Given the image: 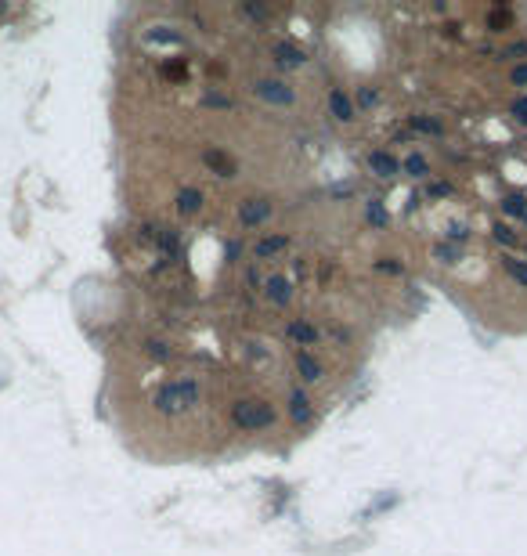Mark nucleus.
<instances>
[{
  "mask_svg": "<svg viewBox=\"0 0 527 556\" xmlns=\"http://www.w3.org/2000/svg\"><path fill=\"white\" fill-rule=\"evenodd\" d=\"M249 91L257 94L264 105H271V109H292V105H297V91H292L285 80L260 76V80H253V87H249Z\"/></svg>",
  "mask_w": 527,
  "mask_h": 556,
  "instance_id": "nucleus-3",
  "label": "nucleus"
},
{
  "mask_svg": "<svg viewBox=\"0 0 527 556\" xmlns=\"http://www.w3.org/2000/svg\"><path fill=\"white\" fill-rule=\"evenodd\" d=\"M502 271L513 278V282L520 286V289H527V261H520V256H510V253H502Z\"/></svg>",
  "mask_w": 527,
  "mask_h": 556,
  "instance_id": "nucleus-18",
  "label": "nucleus"
},
{
  "mask_svg": "<svg viewBox=\"0 0 527 556\" xmlns=\"http://www.w3.org/2000/svg\"><path fill=\"white\" fill-rule=\"evenodd\" d=\"M510 83L513 87H527V61H517V66L510 69Z\"/></svg>",
  "mask_w": 527,
  "mask_h": 556,
  "instance_id": "nucleus-25",
  "label": "nucleus"
},
{
  "mask_svg": "<svg viewBox=\"0 0 527 556\" xmlns=\"http://www.w3.org/2000/svg\"><path fill=\"white\" fill-rule=\"evenodd\" d=\"M365 224H369V228H376V231H387L390 213H387V206L379 203V199H369V203H365Z\"/></svg>",
  "mask_w": 527,
  "mask_h": 556,
  "instance_id": "nucleus-17",
  "label": "nucleus"
},
{
  "mask_svg": "<svg viewBox=\"0 0 527 556\" xmlns=\"http://www.w3.org/2000/svg\"><path fill=\"white\" fill-rule=\"evenodd\" d=\"M408 131L412 134H426V138H445V123L430 112H412L408 116Z\"/></svg>",
  "mask_w": 527,
  "mask_h": 556,
  "instance_id": "nucleus-15",
  "label": "nucleus"
},
{
  "mask_svg": "<svg viewBox=\"0 0 527 556\" xmlns=\"http://www.w3.org/2000/svg\"><path fill=\"white\" fill-rule=\"evenodd\" d=\"M282 332H285V339L297 351H307V347H314L322 339V329L311 322V318H289V322L282 325Z\"/></svg>",
  "mask_w": 527,
  "mask_h": 556,
  "instance_id": "nucleus-4",
  "label": "nucleus"
},
{
  "mask_svg": "<svg viewBox=\"0 0 527 556\" xmlns=\"http://www.w3.org/2000/svg\"><path fill=\"white\" fill-rule=\"evenodd\" d=\"M452 181H445V177H437V181H426V199H448L452 196Z\"/></svg>",
  "mask_w": 527,
  "mask_h": 556,
  "instance_id": "nucleus-22",
  "label": "nucleus"
},
{
  "mask_svg": "<svg viewBox=\"0 0 527 556\" xmlns=\"http://www.w3.org/2000/svg\"><path fill=\"white\" fill-rule=\"evenodd\" d=\"M524 253H527V242H524Z\"/></svg>",
  "mask_w": 527,
  "mask_h": 556,
  "instance_id": "nucleus-30",
  "label": "nucleus"
},
{
  "mask_svg": "<svg viewBox=\"0 0 527 556\" xmlns=\"http://www.w3.org/2000/svg\"><path fill=\"white\" fill-rule=\"evenodd\" d=\"M231 423H235L242 434H257V430H267V426H275V409H271L267 401L246 397V401H235V404H231Z\"/></svg>",
  "mask_w": 527,
  "mask_h": 556,
  "instance_id": "nucleus-2",
  "label": "nucleus"
},
{
  "mask_svg": "<svg viewBox=\"0 0 527 556\" xmlns=\"http://www.w3.org/2000/svg\"><path fill=\"white\" fill-rule=\"evenodd\" d=\"M289 419L292 423H300V426H307L311 419H314V401H311V394L307 390H289Z\"/></svg>",
  "mask_w": 527,
  "mask_h": 556,
  "instance_id": "nucleus-14",
  "label": "nucleus"
},
{
  "mask_svg": "<svg viewBox=\"0 0 527 556\" xmlns=\"http://www.w3.org/2000/svg\"><path fill=\"white\" fill-rule=\"evenodd\" d=\"M357 101H362L365 109H372V105L379 101V91L376 87H357Z\"/></svg>",
  "mask_w": 527,
  "mask_h": 556,
  "instance_id": "nucleus-27",
  "label": "nucleus"
},
{
  "mask_svg": "<svg viewBox=\"0 0 527 556\" xmlns=\"http://www.w3.org/2000/svg\"><path fill=\"white\" fill-rule=\"evenodd\" d=\"M437 256H440V261H448V264H452L455 256H459V249H455V246H448V242H440V246H437Z\"/></svg>",
  "mask_w": 527,
  "mask_h": 556,
  "instance_id": "nucleus-28",
  "label": "nucleus"
},
{
  "mask_svg": "<svg viewBox=\"0 0 527 556\" xmlns=\"http://www.w3.org/2000/svg\"><path fill=\"white\" fill-rule=\"evenodd\" d=\"M260 293H264V300H267L271 307H289L292 296H297V289H292V278H285V275H267L264 282H260Z\"/></svg>",
  "mask_w": 527,
  "mask_h": 556,
  "instance_id": "nucleus-7",
  "label": "nucleus"
},
{
  "mask_svg": "<svg viewBox=\"0 0 527 556\" xmlns=\"http://www.w3.org/2000/svg\"><path fill=\"white\" fill-rule=\"evenodd\" d=\"M199 379L195 376H177V379H166L156 387L152 394V409L156 416H166V419H177L184 416L192 404H199Z\"/></svg>",
  "mask_w": 527,
  "mask_h": 556,
  "instance_id": "nucleus-1",
  "label": "nucleus"
},
{
  "mask_svg": "<svg viewBox=\"0 0 527 556\" xmlns=\"http://www.w3.org/2000/svg\"><path fill=\"white\" fill-rule=\"evenodd\" d=\"M235 11H239L242 18H267V15H271V11H267L264 4H239Z\"/></svg>",
  "mask_w": 527,
  "mask_h": 556,
  "instance_id": "nucleus-24",
  "label": "nucleus"
},
{
  "mask_svg": "<svg viewBox=\"0 0 527 556\" xmlns=\"http://www.w3.org/2000/svg\"><path fill=\"white\" fill-rule=\"evenodd\" d=\"M365 166H369V174L376 181H390V177L401 174V159H397L394 152H387V148H372V152L365 156Z\"/></svg>",
  "mask_w": 527,
  "mask_h": 556,
  "instance_id": "nucleus-8",
  "label": "nucleus"
},
{
  "mask_svg": "<svg viewBox=\"0 0 527 556\" xmlns=\"http://www.w3.org/2000/svg\"><path fill=\"white\" fill-rule=\"evenodd\" d=\"M466 239H470L466 224H448V228H445V242H448V246H462Z\"/></svg>",
  "mask_w": 527,
  "mask_h": 556,
  "instance_id": "nucleus-23",
  "label": "nucleus"
},
{
  "mask_svg": "<svg viewBox=\"0 0 527 556\" xmlns=\"http://www.w3.org/2000/svg\"><path fill=\"white\" fill-rule=\"evenodd\" d=\"M267 54H271V66L275 69H282V73H292V69H300L304 66V51L292 44V40H271V47H267Z\"/></svg>",
  "mask_w": 527,
  "mask_h": 556,
  "instance_id": "nucleus-6",
  "label": "nucleus"
},
{
  "mask_svg": "<svg viewBox=\"0 0 527 556\" xmlns=\"http://www.w3.org/2000/svg\"><path fill=\"white\" fill-rule=\"evenodd\" d=\"M206 210V191H199V188H181L177 191V213L184 221H192V217H199V213Z\"/></svg>",
  "mask_w": 527,
  "mask_h": 556,
  "instance_id": "nucleus-12",
  "label": "nucleus"
},
{
  "mask_svg": "<svg viewBox=\"0 0 527 556\" xmlns=\"http://www.w3.org/2000/svg\"><path fill=\"white\" fill-rule=\"evenodd\" d=\"M401 170L408 177H415V181H430V159L423 156V152H412L405 163H401Z\"/></svg>",
  "mask_w": 527,
  "mask_h": 556,
  "instance_id": "nucleus-19",
  "label": "nucleus"
},
{
  "mask_svg": "<svg viewBox=\"0 0 527 556\" xmlns=\"http://www.w3.org/2000/svg\"><path fill=\"white\" fill-rule=\"evenodd\" d=\"M202 166L206 170H214L217 177H224V181H231V177H239V163L231 159L224 148H202Z\"/></svg>",
  "mask_w": 527,
  "mask_h": 556,
  "instance_id": "nucleus-9",
  "label": "nucleus"
},
{
  "mask_svg": "<svg viewBox=\"0 0 527 556\" xmlns=\"http://www.w3.org/2000/svg\"><path fill=\"white\" fill-rule=\"evenodd\" d=\"M513 119H520V123H527V98H520V101H513Z\"/></svg>",
  "mask_w": 527,
  "mask_h": 556,
  "instance_id": "nucleus-29",
  "label": "nucleus"
},
{
  "mask_svg": "<svg viewBox=\"0 0 527 556\" xmlns=\"http://www.w3.org/2000/svg\"><path fill=\"white\" fill-rule=\"evenodd\" d=\"M495 242L498 246H505V249H517V246H524V239H520V231L517 228H510V224H495Z\"/></svg>",
  "mask_w": 527,
  "mask_h": 556,
  "instance_id": "nucleus-21",
  "label": "nucleus"
},
{
  "mask_svg": "<svg viewBox=\"0 0 527 556\" xmlns=\"http://www.w3.org/2000/svg\"><path fill=\"white\" fill-rule=\"evenodd\" d=\"M271 213H275V203L271 199H246L239 206V224H242V231H257L271 221Z\"/></svg>",
  "mask_w": 527,
  "mask_h": 556,
  "instance_id": "nucleus-5",
  "label": "nucleus"
},
{
  "mask_svg": "<svg viewBox=\"0 0 527 556\" xmlns=\"http://www.w3.org/2000/svg\"><path fill=\"white\" fill-rule=\"evenodd\" d=\"M289 249V235H264V239L253 242V261H275L279 253Z\"/></svg>",
  "mask_w": 527,
  "mask_h": 556,
  "instance_id": "nucleus-13",
  "label": "nucleus"
},
{
  "mask_svg": "<svg viewBox=\"0 0 527 556\" xmlns=\"http://www.w3.org/2000/svg\"><path fill=\"white\" fill-rule=\"evenodd\" d=\"M498 206H502L505 217H513V221L527 224V196H524V191H505Z\"/></svg>",
  "mask_w": 527,
  "mask_h": 556,
  "instance_id": "nucleus-16",
  "label": "nucleus"
},
{
  "mask_svg": "<svg viewBox=\"0 0 527 556\" xmlns=\"http://www.w3.org/2000/svg\"><path fill=\"white\" fill-rule=\"evenodd\" d=\"M379 271H387V275H405V264L401 261H394V256H383V261L376 264Z\"/></svg>",
  "mask_w": 527,
  "mask_h": 556,
  "instance_id": "nucleus-26",
  "label": "nucleus"
},
{
  "mask_svg": "<svg viewBox=\"0 0 527 556\" xmlns=\"http://www.w3.org/2000/svg\"><path fill=\"white\" fill-rule=\"evenodd\" d=\"M292 369H297V376H300L304 383H322V379H325L322 358L311 354V351H297V354H292Z\"/></svg>",
  "mask_w": 527,
  "mask_h": 556,
  "instance_id": "nucleus-10",
  "label": "nucleus"
},
{
  "mask_svg": "<svg viewBox=\"0 0 527 556\" xmlns=\"http://www.w3.org/2000/svg\"><path fill=\"white\" fill-rule=\"evenodd\" d=\"M144 354H149L152 361H159V365H166V361L177 358V351L170 344H163V339H144Z\"/></svg>",
  "mask_w": 527,
  "mask_h": 556,
  "instance_id": "nucleus-20",
  "label": "nucleus"
},
{
  "mask_svg": "<svg viewBox=\"0 0 527 556\" xmlns=\"http://www.w3.org/2000/svg\"><path fill=\"white\" fill-rule=\"evenodd\" d=\"M329 116L336 123H354L357 109H354V101H350V94L343 87H329Z\"/></svg>",
  "mask_w": 527,
  "mask_h": 556,
  "instance_id": "nucleus-11",
  "label": "nucleus"
}]
</instances>
